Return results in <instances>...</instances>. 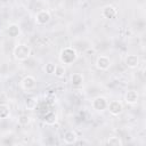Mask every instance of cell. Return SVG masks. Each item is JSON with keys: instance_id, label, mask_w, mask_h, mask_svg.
I'll use <instances>...</instances> for the list:
<instances>
[{"instance_id": "1", "label": "cell", "mask_w": 146, "mask_h": 146, "mask_svg": "<svg viewBox=\"0 0 146 146\" xmlns=\"http://www.w3.org/2000/svg\"><path fill=\"white\" fill-rule=\"evenodd\" d=\"M76 59H78V52L73 47H66V48L62 49V51L59 54V60L62 64L71 65Z\"/></svg>"}, {"instance_id": "2", "label": "cell", "mask_w": 146, "mask_h": 146, "mask_svg": "<svg viewBox=\"0 0 146 146\" xmlns=\"http://www.w3.org/2000/svg\"><path fill=\"white\" fill-rule=\"evenodd\" d=\"M14 57L16 60L23 62L26 60L30 56H31V48L30 46L25 44V43H19L14 48Z\"/></svg>"}, {"instance_id": "3", "label": "cell", "mask_w": 146, "mask_h": 146, "mask_svg": "<svg viewBox=\"0 0 146 146\" xmlns=\"http://www.w3.org/2000/svg\"><path fill=\"white\" fill-rule=\"evenodd\" d=\"M107 105H108V100L104 96H98L94 98L91 102L92 108L97 112H104L105 110H107Z\"/></svg>"}, {"instance_id": "4", "label": "cell", "mask_w": 146, "mask_h": 146, "mask_svg": "<svg viewBox=\"0 0 146 146\" xmlns=\"http://www.w3.org/2000/svg\"><path fill=\"white\" fill-rule=\"evenodd\" d=\"M34 19H35V23H36L38 25H46V24H48V23L50 22L51 15H50V13H49L48 10L42 9V10H39V11L35 14Z\"/></svg>"}, {"instance_id": "5", "label": "cell", "mask_w": 146, "mask_h": 146, "mask_svg": "<svg viewBox=\"0 0 146 146\" xmlns=\"http://www.w3.org/2000/svg\"><path fill=\"white\" fill-rule=\"evenodd\" d=\"M107 110L112 115L117 116L123 112V104L120 100H111V102H108Z\"/></svg>"}, {"instance_id": "6", "label": "cell", "mask_w": 146, "mask_h": 146, "mask_svg": "<svg viewBox=\"0 0 146 146\" xmlns=\"http://www.w3.org/2000/svg\"><path fill=\"white\" fill-rule=\"evenodd\" d=\"M96 67L100 71H106L111 67V59L107 56H98L96 59Z\"/></svg>"}, {"instance_id": "7", "label": "cell", "mask_w": 146, "mask_h": 146, "mask_svg": "<svg viewBox=\"0 0 146 146\" xmlns=\"http://www.w3.org/2000/svg\"><path fill=\"white\" fill-rule=\"evenodd\" d=\"M116 15H117V9L112 5H107L102 9V16L105 19H113L116 17Z\"/></svg>"}, {"instance_id": "8", "label": "cell", "mask_w": 146, "mask_h": 146, "mask_svg": "<svg viewBox=\"0 0 146 146\" xmlns=\"http://www.w3.org/2000/svg\"><path fill=\"white\" fill-rule=\"evenodd\" d=\"M21 86L24 90H32L36 86V79L32 75H26L21 81Z\"/></svg>"}, {"instance_id": "9", "label": "cell", "mask_w": 146, "mask_h": 146, "mask_svg": "<svg viewBox=\"0 0 146 146\" xmlns=\"http://www.w3.org/2000/svg\"><path fill=\"white\" fill-rule=\"evenodd\" d=\"M138 99H139V95H138V92L136 90H132L131 89V90L125 91V94H124V102L128 105H135V104H137Z\"/></svg>"}, {"instance_id": "10", "label": "cell", "mask_w": 146, "mask_h": 146, "mask_svg": "<svg viewBox=\"0 0 146 146\" xmlns=\"http://www.w3.org/2000/svg\"><path fill=\"white\" fill-rule=\"evenodd\" d=\"M124 63L129 68H136L139 65V57L137 55L130 54L124 58Z\"/></svg>"}, {"instance_id": "11", "label": "cell", "mask_w": 146, "mask_h": 146, "mask_svg": "<svg viewBox=\"0 0 146 146\" xmlns=\"http://www.w3.org/2000/svg\"><path fill=\"white\" fill-rule=\"evenodd\" d=\"M63 139H64V143H65V144L71 145V144H75V143H76L78 136H76V133H75L73 130H68V131H66V132L64 133Z\"/></svg>"}, {"instance_id": "12", "label": "cell", "mask_w": 146, "mask_h": 146, "mask_svg": "<svg viewBox=\"0 0 146 146\" xmlns=\"http://www.w3.org/2000/svg\"><path fill=\"white\" fill-rule=\"evenodd\" d=\"M83 75L81 73H73L71 75V83L73 87H81L83 83Z\"/></svg>"}, {"instance_id": "13", "label": "cell", "mask_w": 146, "mask_h": 146, "mask_svg": "<svg viewBox=\"0 0 146 146\" xmlns=\"http://www.w3.org/2000/svg\"><path fill=\"white\" fill-rule=\"evenodd\" d=\"M7 33L10 38H16L21 34V27L17 24H10L7 27Z\"/></svg>"}, {"instance_id": "14", "label": "cell", "mask_w": 146, "mask_h": 146, "mask_svg": "<svg viewBox=\"0 0 146 146\" xmlns=\"http://www.w3.org/2000/svg\"><path fill=\"white\" fill-rule=\"evenodd\" d=\"M43 122L48 125H54L57 122V114L54 112H49L43 116Z\"/></svg>"}, {"instance_id": "15", "label": "cell", "mask_w": 146, "mask_h": 146, "mask_svg": "<svg viewBox=\"0 0 146 146\" xmlns=\"http://www.w3.org/2000/svg\"><path fill=\"white\" fill-rule=\"evenodd\" d=\"M24 105H25V107H26L27 110L33 111V110L36 107V105H38V100H36L35 98H33V97H27V98L24 100Z\"/></svg>"}, {"instance_id": "16", "label": "cell", "mask_w": 146, "mask_h": 146, "mask_svg": "<svg viewBox=\"0 0 146 146\" xmlns=\"http://www.w3.org/2000/svg\"><path fill=\"white\" fill-rule=\"evenodd\" d=\"M10 115V108L7 104H0V120H5Z\"/></svg>"}, {"instance_id": "17", "label": "cell", "mask_w": 146, "mask_h": 146, "mask_svg": "<svg viewBox=\"0 0 146 146\" xmlns=\"http://www.w3.org/2000/svg\"><path fill=\"white\" fill-rule=\"evenodd\" d=\"M106 144L107 145H112V146H122L123 145V141L121 140L120 137L113 136V137H108L106 139Z\"/></svg>"}, {"instance_id": "18", "label": "cell", "mask_w": 146, "mask_h": 146, "mask_svg": "<svg viewBox=\"0 0 146 146\" xmlns=\"http://www.w3.org/2000/svg\"><path fill=\"white\" fill-rule=\"evenodd\" d=\"M65 73H66V68H65V66H64L63 64H57L56 67H55V72H54V74H55L57 78H63V76L65 75Z\"/></svg>"}, {"instance_id": "19", "label": "cell", "mask_w": 146, "mask_h": 146, "mask_svg": "<svg viewBox=\"0 0 146 146\" xmlns=\"http://www.w3.org/2000/svg\"><path fill=\"white\" fill-rule=\"evenodd\" d=\"M30 121H31L30 116H27V115H25V114H22V115H19V116H18V120H17L18 124H19V125H23V127L27 125V124L30 123Z\"/></svg>"}, {"instance_id": "20", "label": "cell", "mask_w": 146, "mask_h": 146, "mask_svg": "<svg viewBox=\"0 0 146 146\" xmlns=\"http://www.w3.org/2000/svg\"><path fill=\"white\" fill-rule=\"evenodd\" d=\"M55 67H56V64H54L52 62H49V63H47V64L44 65L43 71H44V73H47V74H54Z\"/></svg>"}, {"instance_id": "21", "label": "cell", "mask_w": 146, "mask_h": 146, "mask_svg": "<svg viewBox=\"0 0 146 146\" xmlns=\"http://www.w3.org/2000/svg\"><path fill=\"white\" fill-rule=\"evenodd\" d=\"M75 144H82V145H83V144H90V143H89L88 140H81V141H78V140H76Z\"/></svg>"}, {"instance_id": "22", "label": "cell", "mask_w": 146, "mask_h": 146, "mask_svg": "<svg viewBox=\"0 0 146 146\" xmlns=\"http://www.w3.org/2000/svg\"><path fill=\"white\" fill-rule=\"evenodd\" d=\"M0 79H1V78H0Z\"/></svg>"}]
</instances>
